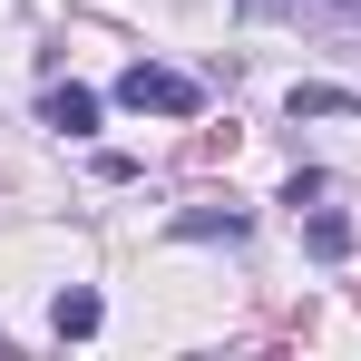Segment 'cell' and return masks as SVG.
Returning a JSON list of instances; mask_svg holds the SVG:
<instances>
[{
    "label": "cell",
    "mask_w": 361,
    "mask_h": 361,
    "mask_svg": "<svg viewBox=\"0 0 361 361\" xmlns=\"http://www.w3.org/2000/svg\"><path fill=\"white\" fill-rule=\"evenodd\" d=\"M176 235H225V244H235V235H244V205H185Z\"/></svg>",
    "instance_id": "8992f818"
},
{
    "label": "cell",
    "mask_w": 361,
    "mask_h": 361,
    "mask_svg": "<svg viewBox=\"0 0 361 361\" xmlns=\"http://www.w3.org/2000/svg\"><path fill=\"white\" fill-rule=\"evenodd\" d=\"M49 332H59V342H88V332H98V293H59L49 302Z\"/></svg>",
    "instance_id": "277c9868"
},
{
    "label": "cell",
    "mask_w": 361,
    "mask_h": 361,
    "mask_svg": "<svg viewBox=\"0 0 361 361\" xmlns=\"http://www.w3.org/2000/svg\"><path fill=\"white\" fill-rule=\"evenodd\" d=\"M302 244H312L322 264H342V254H352V215H322V205H312V215H302Z\"/></svg>",
    "instance_id": "3957f363"
},
{
    "label": "cell",
    "mask_w": 361,
    "mask_h": 361,
    "mask_svg": "<svg viewBox=\"0 0 361 361\" xmlns=\"http://www.w3.org/2000/svg\"><path fill=\"white\" fill-rule=\"evenodd\" d=\"M49 127H59V137H88V127H98V98H88V88H49Z\"/></svg>",
    "instance_id": "5b68a950"
},
{
    "label": "cell",
    "mask_w": 361,
    "mask_h": 361,
    "mask_svg": "<svg viewBox=\"0 0 361 361\" xmlns=\"http://www.w3.org/2000/svg\"><path fill=\"white\" fill-rule=\"evenodd\" d=\"M118 108H137V118H195V108H205V88L176 78V68H157V59H137V68L118 78Z\"/></svg>",
    "instance_id": "6da1fadb"
},
{
    "label": "cell",
    "mask_w": 361,
    "mask_h": 361,
    "mask_svg": "<svg viewBox=\"0 0 361 361\" xmlns=\"http://www.w3.org/2000/svg\"><path fill=\"white\" fill-rule=\"evenodd\" d=\"M283 108H293V118H361V98H352V88H322V78H302Z\"/></svg>",
    "instance_id": "7a4b0ae2"
}]
</instances>
